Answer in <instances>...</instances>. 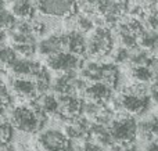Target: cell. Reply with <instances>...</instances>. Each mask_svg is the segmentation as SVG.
<instances>
[{"label":"cell","instance_id":"obj_1","mask_svg":"<svg viewBox=\"0 0 158 151\" xmlns=\"http://www.w3.org/2000/svg\"><path fill=\"white\" fill-rule=\"evenodd\" d=\"M47 121V114L31 100L29 104H19L11 110L10 122L15 129L24 133H35L43 128Z\"/></svg>","mask_w":158,"mask_h":151},{"label":"cell","instance_id":"obj_2","mask_svg":"<svg viewBox=\"0 0 158 151\" xmlns=\"http://www.w3.org/2000/svg\"><path fill=\"white\" fill-rule=\"evenodd\" d=\"M146 83L135 82L132 85L126 86L122 92V96L119 97V105L123 112H128L131 115H142L147 111L150 105V97Z\"/></svg>","mask_w":158,"mask_h":151},{"label":"cell","instance_id":"obj_3","mask_svg":"<svg viewBox=\"0 0 158 151\" xmlns=\"http://www.w3.org/2000/svg\"><path fill=\"white\" fill-rule=\"evenodd\" d=\"M108 129L117 144H131L137 136V124L133 115L128 112L112 118Z\"/></svg>","mask_w":158,"mask_h":151},{"label":"cell","instance_id":"obj_4","mask_svg":"<svg viewBox=\"0 0 158 151\" xmlns=\"http://www.w3.org/2000/svg\"><path fill=\"white\" fill-rule=\"evenodd\" d=\"M114 38L108 27H97L87 38V53L94 58L106 57L112 51Z\"/></svg>","mask_w":158,"mask_h":151},{"label":"cell","instance_id":"obj_5","mask_svg":"<svg viewBox=\"0 0 158 151\" xmlns=\"http://www.w3.org/2000/svg\"><path fill=\"white\" fill-rule=\"evenodd\" d=\"M36 10L44 17L67 18L77 13V0H36Z\"/></svg>","mask_w":158,"mask_h":151},{"label":"cell","instance_id":"obj_6","mask_svg":"<svg viewBox=\"0 0 158 151\" xmlns=\"http://www.w3.org/2000/svg\"><path fill=\"white\" fill-rule=\"evenodd\" d=\"M38 143L44 151H72V141L57 129H46L39 135Z\"/></svg>","mask_w":158,"mask_h":151},{"label":"cell","instance_id":"obj_7","mask_svg":"<svg viewBox=\"0 0 158 151\" xmlns=\"http://www.w3.org/2000/svg\"><path fill=\"white\" fill-rule=\"evenodd\" d=\"M46 67L52 71L63 74V72L77 71L78 68L82 67V61L79 55L72 54L68 50H64V51L49 55L46 60Z\"/></svg>","mask_w":158,"mask_h":151},{"label":"cell","instance_id":"obj_8","mask_svg":"<svg viewBox=\"0 0 158 151\" xmlns=\"http://www.w3.org/2000/svg\"><path fill=\"white\" fill-rule=\"evenodd\" d=\"M64 50H67V32L50 33L38 43V51L46 57Z\"/></svg>","mask_w":158,"mask_h":151},{"label":"cell","instance_id":"obj_9","mask_svg":"<svg viewBox=\"0 0 158 151\" xmlns=\"http://www.w3.org/2000/svg\"><path fill=\"white\" fill-rule=\"evenodd\" d=\"M112 90L114 89L103 80H94L90 85H87L83 92L85 96L90 101L98 103V104H107L112 97Z\"/></svg>","mask_w":158,"mask_h":151},{"label":"cell","instance_id":"obj_10","mask_svg":"<svg viewBox=\"0 0 158 151\" xmlns=\"http://www.w3.org/2000/svg\"><path fill=\"white\" fill-rule=\"evenodd\" d=\"M11 89H13L14 93H15L17 96H19L21 99L33 100L39 96L33 78L15 76L11 80Z\"/></svg>","mask_w":158,"mask_h":151},{"label":"cell","instance_id":"obj_11","mask_svg":"<svg viewBox=\"0 0 158 151\" xmlns=\"http://www.w3.org/2000/svg\"><path fill=\"white\" fill-rule=\"evenodd\" d=\"M42 67L43 65H42L40 63H38V61H33V60H29V58H25V57L19 55V57L8 67V69H10L15 76L33 78L42 69Z\"/></svg>","mask_w":158,"mask_h":151},{"label":"cell","instance_id":"obj_12","mask_svg":"<svg viewBox=\"0 0 158 151\" xmlns=\"http://www.w3.org/2000/svg\"><path fill=\"white\" fill-rule=\"evenodd\" d=\"M67 50L72 54L82 55L87 51V38L78 29H71L67 32Z\"/></svg>","mask_w":158,"mask_h":151},{"label":"cell","instance_id":"obj_13","mask_svg":"<svg viewBox=\"0 0 158 151\" xmlns=\"http://www.w3.org/2000/svg\"><path fill=\"white\" fill-rule=\"evenodd\" d=\"M10 10L18 19H32L36 4H33L32 0H10Z\"/></svg>","mask_w":158,"mask_h":151},{"label":"cell","instance_id":"obj_14","mask_svg":"<svg viewBox=\"0 0 158 151\" xmlns=\"http://www.w3.org/2000/svg\"><path fill=\"white\" fill-rule=\"evenodd\" d=\"M36 101V104L47 114V115H56L57 116L60 114V101L58 97H56L52 93H44V94H39L36 99H33Z\"/></svg>","mask_w":158,"mask_h":151},{"label":"cell","instance_id":"obj_15","mask_svg":"<svg viewBox=\"0 0 158 151\" xmlns=\"http://www.w3.org/2000/svg\"><path fill=\"white\" fill-rule=\"evenodd\" d=\"M132 76L137 82H142V83H148L153 79H156V75H154L153 69L148 65H146V64L133 65V68H132Z\"/></svg>","mask_w":158,"mask_h":151},{"label":"cell","instance_id":"obj_16","mask_svg":"<svg viewBox=\"0 0 158 151\" xmlns=\"http://www.w3.org/2000/svg\"><path fill=\"white\" fill-rule=\"evenodd\" d=\"M14 126L11 122L0 118V149H4L13 140Z\"/></svg>","mask_w":158,"mask_h":151},{"label":"cell","instance_id":"obj_17","mask_svg":"<svg viewBox=\"0 0 158 151\" xmlns=\"http://www.w3.org/2000/svg\"><path fill=\"white\" fill-rule=\"evenodd\" d=\"M18 57H19V54L14 50L13 46L0 44V64H2V65H4L8 68Z\"/></svg>","mask_w":158,"mask_h":151},{"label":"cell","instance_id":"obj_18","mask_svg":"<svg viewBox=\"0 0 158 151\" xmlns=\"http://www.w3.org/2000/svg\"><path fill=\"white\" fill-rule=\"evenodd\" d=\"M13 47L21 57L25 58H31L38 50V44L36 43H14Z\"/></svg>","mask_w":158,"mask_h":151},{"label":"cell","instance_id":"obj_19","mask_svg":"<svg viewBox=\"0 0 158 151\" xmlns=\"http://www.w3.org/2000/svg\"><path fill=\"white\" fill-rule=\"evenodd\" d=\"M15 21H17V18L11 13L10 8L8 7L0 8V29H6V31L10 29Z\"/></svg>","mask_w":158,"mask_h":151},{"label":"cell","instance_id":"obj_20","mask_svg":"<svg viewBox=\"0 0 158 151\" xmlns=\"http://www.w3.org/2000/svg\"><path fill=\"white\" fill-rule=\"evenodd\" d=\"M13 101V97L10 94V90L7 89V86L3 83V80L0 79V115L2 112L11 104Z\"/></svg>","mask_w":158,"mask_h":151},{"label":"cell","instance_id":"obj_21","mask_svg":"<svg viewBox=\"0 0 158 151\" xmlns=\"http://www.w3.org/2000/svg\"><path fill=\"white\" fill-rule=\"evenodd\" d=\"M114 60L117 63H125V61L131 60V50L126 49V47H119V49L115 50L114 53Z\"/></svg>","mask_w":158,"mask_h":151},{"label":"cell","instance_id":"obj_22","mask_svg":"<svg viewBox=\"0 0 158 151\" xmlns=\"http://www.w3.org/2000/svg\"><path fill=\"white\" fill-rule=\"evenodd\" d=\"M144 151H158V137H154L148 140V144Z\"/></svg>","mask_w":158,"mask_h":151},{"label":"cell","instance_id":"obj_23","mask_svg":"<svg viewBox=\"0 0 158 151\" xmlns=\"http://www.w3.org/2000/svg\"><path fill=\"white\" fill-rule=\"evenodd\" d=\"M81 4H87V6H96L98 3V0H79Z\"/></svg>","mask_w":158,"mask_h":151},{"label":"cell","instance_id":"obj_24","mask_svg":"<svg viewBox=\"0 0 158 151\" xmlns=\"http://www.w3.org/2000/svg\"><path fill=\"white\" fill-rule=\"evenodd\" d=\"M6 38H7V31H6V29H0V44L4 43Z\"/></svg>","mask_w":158,"mask_h":151},{"label":"cell","instance_id":"obj_25","mask_svg":"<svg viewBox=\"0 0 158 151\" xmlns=\"http://www.w3.org/2000/svg\"><path fill=\"white\" fill-rule=\"evenodd\" d=\"M136 2H139V4H156L157 0H136Z\"/></svg>","mask_w":158,"mask_h":151},{"label":"cell","instance_id":"obj_26","mask_svg":"<svg viewBox=\"0 0 158 151\" xmlns=\"http://www.w3.org/2000/svg\"><path fill=\"white\" fill-rule=\"evenodd\" d=\"M153 88H156L157 90H158V76L156 78V83H154V86H153Z\"/></svg>","mask_w":158,"mask_h":151}]
</instances>
